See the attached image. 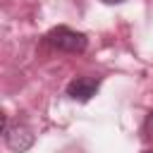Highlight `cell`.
Masks as SVG:
<instances>
[{"instance_id":"1","label":"cell","mask_w":153,"mask_h":153,"mask_svg":"<svg viewBox=\"0 0 153 153\" xmlns=\"http://www.w3.org/2000/svg\"><path fill=\"white\" fill-rule=\"evenodd\" d=\"M45 43L55 50H62V53H84L88 41L81 31H74L69 26H55L45 33Z\"/></svg>"},{"instance_id":"6","label":"cell","mask_w":153,"mask_h":153,"mask_svg":"<svg viewBox=\"0 0 153 153\" xmlns=\"http://www.w3.org/2000/svg\"><path fill=\"white\" fill-rule=\"evenodd\" d=\"M141 153H153V151H141Z\"/></svg>"},{"instance_id":"3","label":"cell","mask_w":153,"mask_h":153,"mask_svg":"<svg viewBox=\"0 0 153 153\" xmlns=\"http://www.w3.org/2000/svg\"><path fill=\"white\" fill-rule=\"evenodd\" d=\"M100 88V79L98 76H76L67 84V96L76 103H88Z\"/></svg>"},{"instance_id":"5","label":"cell","mask_w":153,"mask_h":153,"mask_svg":"<svg viewBox=\"0 0 153 153\" xmlns=\"http://www.w3.org/2000/svg\"><path fill=\"white\" fill-rule=\"evenodd\" d=\"M105 5H120V2H127V0H103Z\"/></svg>"},{"instance_id":"2","label":"cell","mask_w":153,"mask_h":153,"mask_svg":"<svg viewBox=\"0 0 153 153\" xmlns=\"http://www.w3.org/2000/svg\"><path fill=\"white\" fill-rule=\"evenodd\" d=\"M2 139H5V146H7L10 151L24 153V151H29V148L33 146L36 134H33V129H31L29 124H24V122L10 124L7 115H2Z\"/></svg>"},{"instance_id":"4","label":"cell","mask_w":153,"mask_h":153,"mask_svg":"<svg viewBox=\"0 0 153 153\" xmlns=\"http://www.w3.org/2000/svg\"><path fill=\"white\" fill-rule=\"evenodd\" d=\"M141 131H143V139L153 143V110L146 115V120H143V129H141Z\"/></svg>"}]
</instances>
